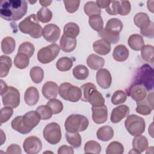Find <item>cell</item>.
Returning a JSON list of instances; mask_svg holds the SVG:
<instances>
[{"label": "cell", "mask_w": 154, "mask_h": 154, "mask_svg": "<svg viewBox=\"0 0 154 154\" xmlns=\"http://www.w3.org/2000/svg\"><path fill=\"white\" fill-rule=\"evenodd\" d=\"M27 9L26 1L4 0L1 2L0 16L7 21H17L26 14Z\"/></svg>", "instance_id": "6da1fadb"}, {"label": "cell", "mask_w": 154, "mask_h": 154, "mask_svg": "<svg viewBox=\"0 0 154 154\" xmlns=\"http://www.w3.org/2000/svg\"><path fill=\"white\" fill-rule=\"evenodd\" d=\"M82 96L81 99L89 102L92 106H100L105 105V99L97 90L96 85L91 82L83 84L80 87Z\"/></svg>", "instance_id": "7a4b0ae2"}, {"label": "cell", "mask_w": 154, "mask_h": 154, "mask_svg": "<svg viewBox=\"0 0 154 154\" xmlns=\"http://www.w3.org/2000/svg\"><path fill=\"white\" fill-rule=\"evenodd\" d=\"M19 30L26 34H29L34 38H38L42 36L43 28L40 25L37 16L31 14L23 20L18 25Z\"/></svg>", "instance_id": "3957f363"}, {"label": "cell", "mask_w": 154, "mask_h": 154, "mask_svg": "<svg viewBox=\"0 0 154 154\" xmlns=\"http://www.w3.org/2000/svg\"><path fill=\"white\" fill-rule=\"evenodd\" d=\"M153 69L149 64H146L140 67L135 75L132 83L143 85L147 91L153 88Z\"/></svg>", "instance_id": "277c9868"}, {"label": "cell", "mask_w": 154, "mask_h": 154, "mask_svg": "<svg viewBox=\"0 0 154 154\" xmlns=\"http://www.w3.org/2000/svg\"><path fill=\"white\" fill-rule=\"evenodd\" d=\"M88 125V120L85 116L77 114L70 115L64 123L65 129L69 132L84 131L87 129Z\"/></svg>", "instance_id": "5b68a950"}, {"label": "cell", "mask_w": 154, "mask_h": 154, "mask_svg": "<svg viewBox=\"0 0 154 154\" xmlns=\"http://www.w3.org/2000/svg\"><path fill=\"white\" fill-rule=\"evenodd\" d=\"M125 122V126L127 131L132 136L142 134L146 128L144 120L135 114L128 115Z\"/></svg>", "instance_id": "8992f818"}, {"label": "cell", "mask_w": 154, "mask_h": 154, "mask_svg": "<svg viewBox=\"0 0 154 154\" xmlns=\"http://www.w3.org/2000/svg\"><path fill=\"white\" fill-rule=\"evenodd\" d=\"M60 96L63 99L72 102L79 101L82 96L81 88L69 82H63L58 87Z\"/></svg>", "instance_id": "52a82bcc"}, {"label": "cell", "mask_w": 154, "mask_h": 154, "mask_svg": "<svg viewBox=\"0 0 154 154\" xmlns=\"http://www.w3.org/2000/svg\"><path fill=\"white\" fill-rule=\"evenodd\" d=\"M60 50V47L56 43L43 47L37 52V60L42 64L49 63L58 56Z\"/></svg>", "instance_id": "ba28073f"}, {"label": "cell", "mask_w": 154, "mask_h": 154, "mask_svg": "<svg viewBox=\"0 0 154 154\" xmlns=\"http://www.w3.org/2000/svg\"><path fill=\"white\" fill-rule=\"evenodd\" d=\"M43 135L45 140L51 144L58 143L61 139V132L60 125L55 122L48 124L44 128Z\"/></svg>", "instance_id": "9c48e42d"}, {"label": "cell", "mask_w": 154, "mask_h": 154, "mask_svg": "<svg viewBox=\"0 0 154 154\" xmlns=\"http://www.w3.org/2000/svg\"><path fill=\"white\" fill-rule=\"evenodd\" d=\"M3 105L12 108H17L20 104V93L19 90L12 87H8L4 93L1 94Z\"/></svg>", "instance_id": "30bf717a"}, {"label": "cell", "mask_w": 154, "mask_h": 154, "mask_svg": "<svg viewBox=\"0 0 154 154\" xmlns=\"http://www.w3.org/2000/svg\"><path fill=\"white\" fill-rule=\"evenodd\" d=\"M24 151L29 154H36L40 152L42 148L41 140L35 136L27 137L23 143Z\"/></svg>", "instance_id": "8fae6325"}, {"label": "cell", "mask_w": 154, "mask_h": 154, "mask_svg": "<svg viewBox=\"0 0 154 154\" xmlns=\"http://www.w3.org/2000/svg\"><path fill=\"white\" fill-rule=\"evenodd\" d=\"M147 89L142 85L138 84H133L127 90V94L137 102L143 100L147 96Z\"/></svg>", "instance_id": "7c38bea8"}, {"label": "cell", "mask_w": 154, "mask_h": 154, "mask_svg": "<svg viewBox=\"0 0 154 154\" xmlns=\"http://www.w3.org/2000/svg\"><path fill=\"white\" fill-rule=\"evenodd\" d=\"M61 30L57 25L54 23L47 24L43 29L42 35L48 42L54 43L60 38Z\"/></svg>", "instance_id": "4fadbf2b"}, {"label": "cell", "mask_w": 154, "mask_h": 154, "mask_svg": "<svg viewBox=\"0 0 154 154\" xmlns=\"http://www.w3.org/2000/svg\"><path fill=\"white\" fill-rule=\"evenodd\" d=\"M40 119V116L36 111H30L22 116V122L29 132L39 123Z\"/></svg>", "instance_id": "5bb4252c"}, {"label": "cell", "mask_w": 154, "mask_h": 154, "mask_svg": "<svg viewBox=\"0 0 154 154\" xmlns=\"http://www.w3.org/2000/svg\"><path fill=\"white\" fill-rule=\"evenodd\" d=\"M96 81L97 84L103 89L109 88L112 82L110 72L106 69H99L96 73Z\"/></svg>", "instance_id": "9a60e30c"}, {"label": "cell", "mask_w": 154, "mask_h": 154, "mask_svg": "<svg viewBox=\"0 0 154 154\" xmlns=\"http://www.w3.org/2000/svg\"><path fill=\"white\" fill-rule=\"evenodd\" d=\"M92 119L96 124L105 123L108 119V109L106 105L92 106Z\"/></svg>", "instance_id": "2e32d148"}, {"label": "cell", "mask_w": 154, "mask_h": 154, "mask_svg": "<svg viewBox=\"0 0 154 154\" xmlns=\"http://www.w3.org/2000/svg\"><path fill=\"white\" fill-rule=\"evenodd\" d=\"M148 144V141L146 137H144V135H141V134L136 135L132 140L133 149L129 153H142L144 150L147 149Z\"/></svg>", "instance_id": "e0dca14e"}, {"label": "cell", "mask_w": 154, "mask_h": 154, "mask_svg": "<svg viewBox=\"0 0 154 154\" xmlns=\"http://www.w3.org/2000/svg\"><path fill=\"white\" fill-rule=\"evenodd\" d=\"M129 108L125 105H122L114 108L111 114L110 120L113 123L120 122L123 119L129 115Z\"/></svg>", "instance_id": "ac0fdd59"}, {"label": "cell", "mask_w": 154, "mask_h": 154, "mask_svg": "<svg viewBox=\"0 0 154 154\" xmlns=\"http://www.w3.org/2000/svg\"><path fill=\"white\" fill-rule=\"evenodd\" d=\"M42 93L47 99H55L58 95V86L53 81H47L42 87Z\"/></svg>", "instance_id": "d6986e66"}, {"label": "cell", "mask_w": 154, "mask_h": 154, "mask_svg": "<svg viewBox=\"0 0 154 154\" xmlns=\"http://www.w3.org/2000/svg\"><path fill=\"white\" fill-rule=\"evenodd\" d=\"M39 93L34 87H29L26 89L24 94L25 103L29 106L35 105L38 101Z\"/></svg>", "instance_id": "ffe728a7"}, {"label": "cell", "mask_w": 154, "mask_h": 154, "mask_svg": "<svg viewBox=\"0 0 154 154\" xmlns=\"http://www.w3.org/2000/svg\"><path fill=\"white\" fill-rule=\"evenodd\" d=\"M60 49L65 52L73 51L76 46V38L67 37L63 34L60 41Z\"/></svg>", "instance_id": "44dd1931"}, {"label": "cell", "mask_w": 154, "mask_h": 154, "mask_svg": "<svg viewBox=\"0 0 154 154\" xmlns=\"http://www.w3.org/2000/svg\"><path fill=\"white\" fill-rule=\"evenodd\" d=\"M93 48L95 52L101 55H106L111 51V44L102 38L95 41Z\"/></svg>", "instance_id": "7402d4cb"}, {"label": "cell", "mask_w": 154, "mask_h": 154, "mask_svg": "<svg viewBox=\"0 0 154 154\" xmlns=\"http://www.w3.org/2000/svg\"><path fill=\"white\" fill-rule=\"evenodd\" d=\"M129 54V50L125 45H119L113 51L112 57L117 61L123 62L128 59Z\"/></svg>", "instance_id": "603a6c76"}, {"label": "cell", "mask_w": 154, "mask_h": 154, "mask_svg": "<svg viewBox=\"0 0 154 154\" xmlns=\"http://www.w3.org/2000/svg\"><path fill=\"white\" fill-rule=\"evenodd\" d=\"M129 46L134 51H138L144 46V42L143 37L138 34L131 35L128 40Z\"/></svg>", "instance_id": "cb8c5ba5"}, {"label": "cell", "mask_w": 154, "mask_h": 154, "mask_svg": "<svg viewBox=\"0 0 154 154\" xmlns=\"http://www.w3.org/2000/svg\"><path fill=\"white\" fill-rule=\"evenodd\" d=\"M87 64L88 66L94 70H99L103 67L105 64L104 59L96 54H90L87 59Z\"/></svg>", "instance_id": "d4e9b609"}, {"label": "cell", "mask_w": 154, "mask_h": 154, "mask_svg": "<svg viewBox=\"0 0 154 154\" xmlns=\"http://www.w3.org/2000/svg\"><path fill=\"white\" fill-rule=\"evenodd\" d=\"M96 135L99 140L108 141L113 137L114 130L109 126H103L98 129Z\"/></svg>", "instance_id": "484cf974"}, {"label": "cell", "mask_w": 154, "mask_h": 154, "mask_svg": "<svg viewBox=\"0 0 154 154\" xmlns=\"http://www.w3.org/2000/svg\"><path fill=\"white\" fill-rule=\"evenodd\" d=\"M16 48V41L10 36L4 37L1 42V49L5 54H10L13 52Z\"/></svg>", "instance_id": "4316f807"}, {"label": "cell", "mask_w": 154, "mask_h": 154, "mask_svg": "<svg viewBox=\"0 0 154 154\" xmlns=\"http://www.w3.org/2000/svg\"><path fill=\"white\" fill-rule=\"evenodd\" d=\"M12 66L11 59L6 55H1L0 57V77H5Z\"/></svg>", "instance_id": "83f0119b"}, {"label": "cell", "mask_w": 154, "mask_h": 154, "mask_svg": "<svg viewBox=\"0 0 154 154\" xmlns=\"http://www.w3.org/2000/svg\"><path fill=\"white\" fill-rule=\"evenodd\" d=\"M123 27L122 22L118 18H112L108 20L105 28L112 32L120 34Z\"/></svg>", "instance_id": "f1b7e54d"}, {"label": "cell", "mask_w": 154, "mask_h": 154, "mask_svg": "<svg viewBox=\"0 0 154 154\" xmlns=\"http://www.w3.org/2000/svg\"><path fill=\"white\" fill-rule=\"evenodd\" d=\"M134 22L137 27L142 29L148 26L151 21L149 16L146 13L140 12L134 16Z\"/></svg>", "instance_id": "f546056e"}, {"label": "cell", "mask_w": 154, "mask_h": 154, "mask_svg": "<svg viewBox=\"0 0 154 154\" xmlns=\"http://www.w3.org/2000/svg\"><path fill=\"white\" fill-rule=\"evenodd\" d=\"M66 138L69 144L74 148H78L81 145V137L79 132H66Z\"/></svg>", "instance_id": "4dcf8cb0"}, {"label": "cell", "mask_w": 154, "mask_h": 154, "mask_svg": "<svg viewBox=\"0 0 154 154\" xmlns=\"http://www.w3.org/2000/svg\"><path fill=\"white\" fill-rule=\"evenodd\" d=\"M99 36L102 39H104L108 42L109 43L115 44L117 43L120 38V34L117 33H114L106 30L105 28L101 31L98 32Z\"/></svg>", "instance_id": "1f68e13d"}, {"label": "cell", "mask_w": 154, "mask_h": 154, "mask_svg": "<svg viewBox=\"0 0 154 154\" xmlns=\"http://www.w3.org/2000/svg\"><path fill=\"white\" fill-rule=\"evenodd\" d=\"M79 27L74 22H69L64 26L63 34L69 37L76 38L79 34Z\"/></svg>", "instance_id": "d6a6232c"}, {"label": "cell", "mask_w": 154, "mask_h": 154, "mask_svg": "<svg viewBox=\"0 0 154 154\" xmlns=\"http://www.w3.org/2000/svg\"><path fill=\"white\" fill-rule=\"evenodd\" d=\"M73 76L78 80H84L87 79L89 75L88 68L82 64L76 66L72 71Z\"/></svg>", "instance_id": "836d02e7"}, {"label": "cell", "mask_w": 154, "mask_h": 154, "mask_svg": "<svg viewBox=\"0 0 154 154\" xmlns=\"http://www.w3.org/2000/svg\"><path fill=\"white\" fill-rule=\"evenodd\" d=\"M29 64V57L22 53H17L14 59V66L19 69H25Z\"/></svg>", "instance_id": "e575fe53"}, {"label": "cell", "mask_w": 154, "mask_h": 154, "mask_svg": "<svg viewBox=\"0 0 154 154\" xmlns=\"http://www.w3.org/2000/svg\"><path fill=\"white\" fill-rule=\"evenodd\" d=\"M73 65V62L72 60L67 57L60 58L56 63L57 69L61 72H66L69 70L72 67Z\"/></svg>", "instance_id": "d590c367"}, {"label": "cell", "mask_w": 154, "mask_h": 154, "mask_svg": "<svg viewBox=\"0 0 154 154\" xmlns=\"http://www.w3.org/2000/svg\"><path fill=\"white\" fill-rule=\"evenodd\" d=\"M141 55L145 61L153 63L154 58V48L150 45H144L141 49Z\"/></svg>", "instance_id": "8d00e7d4"}, {"label": "cell", "mask_w": 154, "mask_h": 154, "mask_svg": "<svg viewBox=\"0 0 154 154\" xmlns=\"http://www.w3.org/2000/svg\"><path fill=\"white\" fill-rule=\"evenodd\" d=\"M88 23L90 27L96 31L99 32L103 28V21L100 15H93L89 17Z\"/></svg>", "instance_id": "74e56055"}, {"label": "cell", "mask_w": 154, "mask_h": 154, "mask_svg": "<svg viewBox=\"0 0 154 154\" xmlns=\"http://www.w3.org/2000/svg\"><path fill=\"white\" fill-rule=\"evenodd\" d=\"M84 10L85 13L89 17L95 14L100 15L101 14V9L94 1L87 2L84 6Z\"/></svg>", "instance_id": "f35d334b"}, {"label": "cell", "mask_w": 154, "mask_h": 154, "mask_svg": "<svg viewBox=\"0 0 154 154\" xmlns=\"http://www.w3.org/2000/svg\"><path fill=\"white\" fill-rule=\"evenodd\" d=\"M29 75L32 81L35 84L40 83L44 78V71L39 66L32 67L30 70Z\"/></svg>", "instance_id": "ab89813d"}, {"label": "cell", "mask_w": 154, "mask_h": 154, "mask_svg": "<svg viewBox=\"0 0 154 154\" xmlns=\"http://www.w3.org/2000/svg\"><path fill=\"white\" fill-rule=\"evenodd\" d=\"M84 149L86 153L99 154L101 151V146L98 142L90 140L85 143Z\"/></svg>", "instance_id": "60d3db41"}, {"label": "cell", "mask_w": 154, "mask_h": 154, "mask_svg": "<svg viewBox=\"0 0 154 154\" xmlns=\"http://www.w3.org/2000/svg\"><path fill=\"white\" fill-rule=\"evenodd\" d=\"M37 17L38 21L42 23H48L52 19V13L49 9L42 7L37 13Z\"/></svg>", "instance_id": "b9f144b4"}, {"label": "cell", "mask_w": 154, "mask_h": 154, "mask_svg": "<svg viewBox=\"0 0 154 154\" xmlns=\"http://www.w3.org/2000/svg\"><path fill=\"white\" fill-rule=\"evenodd\" d=\"M11 125L14 130L22 134H26L29 133V132L25 128L22 122V116H17L14 118L11 121Z\"/></svg>", "instance_id": "7bdbcfd3"}, {"label": "cell", "mask_w": 154, "mask_h": 154, "mask_svg": "<svg viewBox=\"0 0 154 154\" xmlns=\"http://www.w3.org/2000/svg\"><path fill=\"white\" fill-rule=\"evenodd\" d=\"M153 109L151 107L149 103L147 102V100H144V99L142 101L137 102V108L136 112L140 114L147 116L151 113Z\"/></svg>", "instance_id": "ee69618b"}, {"label": "cell", "mask_w": 154, "mask_h": 154, "mask_svg": "<svg viewBox=\"0 0 154 154\" xmlns=\"http://www.w3.org/2000/svg\"><path fill=\"white\" fill-rule=\"evenodd\" d=\"M124 152V147L122 143L118 141H112L110 143L106 149V154H122Z\"/></svg>", "instance_id": "f6af8a7d"}, {"label": "cell", "mask_w": 154, "mask_h": 154, "mask_svg": "<svg viewBox=\"0 0 154 154\" xmlns=\"http://www.w3.org/2000/svg\"><path fill=\"white\" fill-rule=\"evenodd\" d=\"M35 51V47L32 43L29 42H25L20 44L18 48V52L22 53L29 57H31Z\"/></svg>", "instance_id": "bcb514c9"}, {"label": "cell", "mask_w": 154, "mask_h": 154, "mask_svg": "<svg viewBox=\"0 0 154 154\" xmlns=\"http://www.w3.org/2000/svg\"><path fill=\"white\" fill-rule=\"evenodd\" d=\"M52 110L53 114H57L60 113L63 109V103L58 99H50L46 103Z\"/></svg>", "instance_id": "7dc6e473"}, {"label": "cell", "mask_w": 154, "mask_h": 154, "mask_svg": "<svg viewBox=\"0 0 154 154\" xmlns=\"http://www.w3.org/2000/svg\"><path fill=\"white\" fill-rule=\"evenodd\" d=\"M127 95L125 91L123 90H117L116 91L112 97H111V102L112 104L117 105L124 103L126 100Z\"/></svg>", "instance_id": "c3c4849f"}, {"label": "cell", "mask_w": 154, "mask_h": 154, "mask_svg": "<svg viewBox=\"0 0 154 154\" xmlns=\"http://www.w3.org/2000/svg\"><path fill=\"white\" fill-rule=\"evenodd\" d=\"M36 111L39 114L42 120H45L51 119L52 116V111L48 105H40L37 108Z\"/></svg>", "instance_id": "681fc988"}, {"label": "cell", "mask_w": 154, "mask_h": 154, "mask_svg": "<svg viewBox=\"0 0 154 154\" xmlns=\"http://www.w3.org/2000/svg\"><path fill=\"white\" fill-rule=\"evenodd\" d=\"M13 110L10 106H4L1 109L0 111V124L1 125L7 122L13 116Z\"/></svg>", "instance_id": "f907efd6"}, {"label": "cell", "mask_w": 154, "mask_h": 154, "mask_svg": "<svg viewBox=\"0 0 154 154\" xmlns=\"http://www.w3.org/2000/svg\"><path fill=\"white\" fill-rule=\"evenodd\" d=\"M131 10V5L128 1H119L118 8V14L121 16H126L128 14Z\"/></svg>", "instance_id": "816d5d0a"}, {"label": "cell", "mask_w": 154, "mask_h": 154, "mask_svg": "<svg viewBox=\"0 0 154 154\" xmlns=\"http://www.w3.org/2000/svg\"><path fill=\"white\" fill-rule=\"evenodd\" d=\"M63 2L66 11L69 13H73L76 11L80 4V1L75 0H65Z\"/></svg>", "instance_id": "f5cc1de1"}, {"label": "cell", "mask_w": 154, "mask_h": 154, "mask_svg": "<svg viewBox=\"0 0 154 154\" xmlns=\"http://www.w3.org/2000/svg\"><path fill=\"white\" fill-rule=\"evenodd\" d=\"M119 5V1H110L109 5L105 8V11L109 15H117L118 14Z\"/></svg>", "instance_id": "db71d44e"}, {"label": "cell", "mask_w": 154, "mask_h": 154, "mask_svg": "<svg viewBox=\"0 0 154 154\" xmlns=\"http://www.w3.org/2000/svg\"><path fill=\"white\" fill-rule=\"evenodd\" d=\"M140 32L142 35L148 37L150 38H153L154 37V26L153 23L152 22L147 26L146 27L141 29Z\"/></svg>", "instance_id": "11a10c76"}, {"label": "cell", "mask_w": 154, "mask_h": 154, "mask_svg": "<svg viewBox=\"0 0 154 154\" xmlns=\"http://www.w3.org/2000/svg\"><path fill=\"white\" fill-rule=\"evenodd\" d=\"M6 153L8 154H20L22 153V150L19 145L16 144H11L7 147Z\"/></svg>", "instance_id": "9f6ffc18"}, {"label": "cell", "mask_w": 154, "mask_h": 154, "mask_svg": "<svg viewBox=\"0 0 154 154\" xmlns=\"http://www.w3.org/2000/svg\"><path fill=\"white\" fill-rule=\"evenodd\" d=\"M57 153L58 154H73L74 153V150L72 147L63 145L58 148Z\"/></svg>", "instance_id": "6f0895ef"}, {"label": "cell", "mask_w": 154, "mask_h": 154, "mask_svg": "<svg viewBox=\"0 0 154 154\" xmlns=\"http://www.w3.org/2000/svg\"><path fill=\"white\" fill-rule=\"evenodd\" d=\"M109 2H110V1H101V0L96 1V2L97 6L100 9L101 8H106L108 7V5H109Z\"/></svg>", "instance_id": "680465c9"}, {"label": "cell", "mask_w": 154, "mask_h": 154, "mask_svg": "<svg viewBox=\"0 0 154 154\" xmlns=\"http://www.w3.org/2000/svg\"><path fill=\"white\" fill-rule=\"evenodd\" d=\"M1 94L4 93L5 91H7V90L8 88V86L7 85V84L2 79H1Z\"/></svg>", "instance_id": "91938a15"}, {"label": "cell", "mask_w": 154, "mask_h": 154, "mask_svg": "<svg viewBox=\"0 0 154 154\" xmlns=\"http://www.w3.org/2000/svg\"><path fill=\"white\" fill-rule=\"evenodd\" d=\"M153 2H154L153 1H148L147 2V8L152 13H153Z\"/></svg>", "instance_id": "94428289"}, {"label": "cell", "mask_w": 154, "mask_h": 154, "mask_svg": "<svg viewBox=\"0 0 154 154\" xmlns=\"http://www.w3.org/2000/svg\"><path fill=\"white\" fill-rule=\"evenodd\" d=\"M39 2L43 6V7H46L51 5L52 1H39Z\"/></svg>", "instance_id": "6125c7cd"}, {"label": "cell", "mask_w": 154, "mask_h": 154, "mask_svg": "<svg viewBox=\"0 0 154 154\" xmlns=\"http://www.w3.org/2000/svg\"><path fill=\"white\" fill-rule=\"evenodd\" d=\"M1 145H2L4 144V143L5 141V134H4V132H3V131L2 129H1Z\"/></svg>", "instance_id": "be15d7a7"}]
</instances>
